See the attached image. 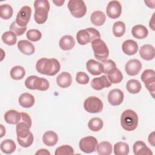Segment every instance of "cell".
I'll return each instance as SVG.
<instances>
[{
    "instance_id": "1",
    "label": "cell",
    "mask_w": 155,
    "mask_h": 155,
    "mask_svg": "<svg viewBox=\"0 0 155 155\" xmlns=\"http://www.w3.org/2000/svg\"><path fill=\"white\" fill-rule=\"evenodd\" d=\"M36 68L38 73L47 76H54L60 70L61 65L54 58H41L36 64Z\"/></svg>"
},
{
    "instance_id": "2",
    "label": "cell",
    "mask_w": 155,
    "mask_h": 155,
    "mask_svg": "<svg viewBox=\"0 0 155 155\" xmlns=\"http://www.w3.org/2000/svg\"><path fill=\"white\" fill-rule=\"evenodd\" d=\"M34 19L38 24L45 23L48 18L50 4L47 0H36L34 2Z\"/></svg>"
},
{
    "instance_id": "3",
    "label": "cell",
    "mask_w": 155,
    "mask_h": 155,
    "mask_svg": "<svg viewBox=\"0 0 155 155\" xmlns=\"http://www.w3.org/2000/svg\"><path fill=\"white\" fill-rule=\"evenodd\" d=\"M120 124L126 131L134 130L138 125V116L137 113L130 109L125 110L120 116Z\"/></svg>"
},
{
    "instance_id": "4",
    "label": "cell",
    "mask_w": 155,
    "mask_h": 155,
    "mask_svg": "<svg viewBox=\"0 0 155 155\" xmlns=\"http://www.w3.org/2000/svg\"><path fill=\"white\" fill-rule=\"evenodd\" d=\"M101 35L98 30L94 28H88L79 30L76 34V39L79 44L84 45L88 42L100 39Z\"/></svg>"
},
{
    "instance_id": "5",
    "label": "cell",
    "mask_w": 155,
    "mask_h": 155,
    "mask_svg": "<svg viewBox=\"0 0 155 155\" xmlns=\"http://www.w3.org/2000/svg\"><path fill=\"white\" fill-rule=\"evenodd\" d=\"M25 85L28 89L45 91L49 88V82L45 78L32 75L26 79L25 81Z\"/></svg>"
},
{
    "instance_id": "6",
    "label": "cell",
    "mask_w": 155,
    "mask_h": 155,
    "mask_svg": "<svg viewBox=\"0 0 155 155\" xmlns=\"http://www.w3.org/2000/svg\"><path fill=\"white\" fill-rule=\"evenodd\" d=\"M91 47L94 57L100 61L107 60L109 55V50L105 42L101 39H97L91 42Z\"/></svg>"
},
{
    "instance_id": "7",
    "label": "cell",
    "mask_w": 155,
    "mask_h": 155,
    "mask_svg": "<svg viewBox=\"0 0 155 155\" xmlns=\"http://www.w3.org/2000/svg\"><path fill=\"white\" fill-rule=\"evenodd\" d=\"M71 14L75 18H82L87 12V7L82 0H70L67 5Z\"/></svg>"
},
{
    "instance_id": "8",
    "label": "cell",
    "mask_w": 155,
    "mask_h": 155,
    "mask_svg": "<svg viewBox=\"0 0 155 155\" xmlns=\"http://www.w3.org/2000/svg\"><path fill=\"white\" fill-rule=\"evenodd\" d=\"M103 102L96 96L87 97L84 102V108L90 113H98L103 110Z\"/></svg>"
},
{
    "instance_id": "9",
    "label": "cell",
    "mask_w": 155,
    "mask_h": 155,
    "mask_svg": "<svg viewBox=\"0 0 155 155\" xmlns=\"http://www.w3.org/2000/svg\"><path fill=\"white\" fill-rule=\"evenodd\" d=\"M140 78L147 89L150 91L152 97L154 98V93L155 91L154 71L151 69L145 70L141 74Z\"/></svg>"
},
{
    "instance_id": "10",
    "label": "cell",
    "mask_w": 155,
    "mask_h": 155,
    "mask_svg": "<svg viewBox=\"0 0 155 155\" xmlns=\"http://www.w3.org/2000/svg\"><path fill=\"white\" fill-rule=\"evenodd\" d=\"M98 142L93 136H87L82 138L79 143V148L85 153H91L96 148Z\"/></svg>"
},
{
    "instance_id": "11",
    "label": "cell",
    "mask_w": 155,
    "mask_h": 155,
    "mask_svg": "<svg viewBox=\"0 0 155 155\" xmlns=\"http://www.w3.org/2000/svg\"><path fill=\"white\" fill-rule=\"evenodd\" d=\"M31 15V8L28 5L23 6L17 14L16 22L20 27H26Z\"/></svg>"
},
{
    "instance_id": "12",
    "label": "cell",
    "mask_w": 155,
    "mask_h": 155,
    "mask_svg": "<svg viewBox=\"0 0 155 155\" xmlns=\"http://www.w3.org/2000/svg\"><path fill=\"white\" fill-rule=\"evenodd\" d=\"M106 12L107 16L111 19L118 18L122 13V6L117 1H111L107 6Z\"/></svg>"
},
{
    "instance_id": "13",
    "label": "cell",
    "mask_w": 155,
    "mask_h": 155,
    "mask_svg": "<svg viewBox=\"0 0 155 155\" xmlns=\"http://www.w3.org/2000/svg\"><path fill=\"white\" fill-rule=\"evenodd\" d=\"M142 68V63L137 59H132L129 60L125 65V70L129 76L137 75Z\"/></svg>"
},
{
    "instance_id": "14",
    "label": "cell",
    "mask_w": 155,
    "mask_h": 155,
    "mask_svg": "<svg viewBox=\"0 0 155 155\" xmlns=\"http://www.w3.org/2000/svg\"><path fill=\"white\" fill-rule=\"evenodd\" d=\"M124 99V93L119 89H113L108 93V101L111 105H119L122 103Z\"/></svg>"
},
{
    "instance_id": "15",
    "label": "cell",
    "mask_w": 155,
    "mask_h": 155,
    "mask_svg": "<svg viewBox=\"0 0 155 155\" xmlns=\"http://www.w3.org/2000/svg\"><path fill=\"white\" fill-rule=\"evenodd\" d=\"M111 85V83L105 75L95 78L91 82V86L96 90H101L104 88H108Z\"/></svg>"
},
{
    "instance_id": "16",
    "label": "cell",
    "mask_w": 155,
    "mask_h": 155,
    "mask_svg": "<svg viewBox=\"0 0 155 155\" xmlns=\"http://www.w3.org/2000/svg\"><path fill=\"white\" fill-rule=\"evenodd\" d=\"M86 68L88 71L94 76H97L103 73V65L101 62L94 59H90L86 63Z\"/></svg>"
},
{
    "instance_id": "17",
    "label": "cell",
    "mask_w": 155,
    "mask_h": 155,
    "mask_svg": "<svg viewBox=\"0 0 155 155\" xmlns=\"http://www.w3.org/2000/svg\"><path fill=\"white\" fill-rule=\"evenodd\" d=\"M135 155H152L153 152L142 140L136 141L133 146Z\"/></svg>"
},
{
    "instance_id": "18",
    "label": "cell",
    "mask_w": 155,
    "mask_h": 155,
    "mask_svg": "<svg viewBox=\"0 0 155 155\" xmlns=\"http://www.w3.org/2000/svg\"><path fill=\"white\" fill-rule=\"evenodd\" d=\"M122 49L125 54L129 56L134 55L138 50V45L134 40L128 39L123 42Z\"/></svg>"
},
{
    "instance_id": "19",
    "label": "cell",
    "mask_w": 155,
    "mask_h": 155,
    "mask_svg": "<svg viewBox=\"0 0 155 155\" xmlns=\"http://www.w3.org/2000/svg\"><path fill=\"white\" fill-rule=\"evenodd\" d=\"M139 54L145 61L152 60L155 56L154 48L150 44H145L140 47Z\"/></svg>"
},
{
    "instance_id": "20",
    "label": "cell",
    "mask_w": 155,
    "mask_h": 155,
    "mask_svg": "<svg viewBox=\"0 0 155 155\" xmlns=\"http://www.w3.org/2000/svg\"><path fill=\"white\" fill-rule=\"evenodd\" d=\"M56 82L58 86L61 88H65L70 87L72 82V78L71 74L66 71H64L56 78Z\"/></svg>"
},
{
    "instance_id": "21",
    "label": "cell",
    "mask_w": 155,
    "mask_h": 155,
    "mask_svg": "<svg viewBox=\"0 0 155 155\" xmlns=\"http://www.w3.org/2000/svg\"><path fill=\"white\" fill-rule=\"evenodd\" d=\"M18 48L19 51L25 55H31L35 52L33 44L27 40H21L18 42Z\"/></svg>"
},
{
    "instance_id": "22",
    "label": "cell",
    "mask_w": 155,
    "mask_h": 155,
    "mask_svg": "<svg viewBox=\"0 0 155 155\" xmlns=\"http://www.w3.org/2000/svg\"><path fill=\"white\" fill-rule=\"evenodd\" d=\"M4 119L7 124L12 125L18 124L21 119V113L15 110H10L5 113Z\"/></svg>"
},
{
    "instance_id": "23",
    "label": "cell",
    "mask_w": 155,
    "mask_h": 155,
    "mask_svg": "<svg viewBox=\"0 0 155 155\" xmlns=\"http://www.w3.org/2000/svg\"><path fill=\"white\" fill-rule=\"evenodd\" d=\"M19 105L24 108H30L35 104L34 96L28 93H24L20 95L18 99Z\"/></svg>"
},
{
    "instance_id": "24",
    "label": "cell",
    "mask_w": 155,
    "mask_h": 155,
    "mask_svg": "<svg viewBox=\"0 0 155 155\" xmlns=\"http://www.w3.org/2000/svg\"><path fill=\"white\" fill-rule=\"evenodd\" d=\"M42 141L45 145L53 147L58 141V134L53 131H47L42 136Z\"/></svg>"
},
{
    "instance_id": "25",
    "label": "cell",
    "mask_w": 155,
    "mask_h": 155,
    "mask_svg": "<svg viewBox=\"0 0 155 155\" xmlns=\"http://www.w3.org/2000/svg\"><path fill=\"white\" fill-rule=\"evenodd\" d=\"M75 45V40L70 35L63 36L59 41V47L63 50H70Z\"/></svg>"
},
{
    "instance_id": "26",
    "label": "cell",
    "mask_w": 155,
    "mask_h": 155,
    "mask_svg": "<svg viewBox=\"0 0 155 155\" xmlns=\"http://www.w3.org/2000/svg\"><path fill=\"white\" fill-rule=\"evenodd\" d=\"M31 126H30L26 122L20 120V122L16 124V132L18 137L21 138H24L28 136L30 134V129Z\"/></svg>"
},
{
    "instance_id": "27",
    "label": "cell",
    "mask_w": 155,
    "mask_h": 155,
    "mask_svg": "<svg viewBox=\"0 0 155 155\" xmlns=\"http://www.w3.org/2000/svg\"><path fill=\"white\" fill-rule=\"evenodd\" d=\"M132 35L139 39L145 38L148 35V29L145 26L140 24L134 25L131 30Z\"/></svg>"
},
{
    "instance_id": "28",
    "label": "cell",
    "mask_w": 155,
    "mask_h": 155,
    "mask_svg": "<svg viewBox=\"0 0 155 155\" xmlns=\"http://www.w3.org/2000/svg\"><path fill=\"white\" fill-rule=\"evenodd\" d=\"M106 20V15L101 11L97 10L93 12L90 16L91 23L96 26L102 25Z\"/></svg>"
},
{
    "instance_id": "29",
    "label": "cell",
    "mask_w": 155,
    "mask_h": 155,
    "mask_svg": "<svg viewBox=\"0 0 155 155\" xmlns=\"http://www.w3.org/2000/svg\"><path fill=\"white\" fill-rule=\"evenodd\" d=\"M1 150L5 154H12L16 148V145L15 142L12 139H5L1 143Z\"/></svg>"
},
{
    "instance_id": "30",
    "label": "cell",
    "mask_w": 155,
    "mask_h": 155,
    "mask_svg": "<svg viewBox=\"0 0 155 155\" xmlns=\"http://www.w3.org/2000/svg\"><path fill=\"white\" fill-rule=\"evenodd\" d=\"M96 149L100 155H110L113 151L111 144L107 141H102L97 144Z\"/></svg>"
},
{
    "instance_id": "31",
    "label": "cell",
    "mask_w": 155,
    "mask_h": 155,
    "mask_svg": "<svg viewBox=\"0 0 155 155\" xmlns=\"http://www.w3.org/2000/svg\"><path fill=\"white\" fill-rule=\"evenodd\" d=\"M126 88L129 93L131 94H137L140 91L142 85L138 80L130 79L127 81L126 84Z\"/></svg>"
},
{
    "instance_id": "32",
    "label": "cell",
    "mask_w": 155,
    "mask_h": 155,
    "mask_svg": "<svg viewBox=\"0 0 155 155\" xmlns=\"http://www.w3.org/2000/svg\"><path fill=\"white\" fill-rule=\"evenodd\" d=\"M129 151V145L125 142H119L114 145V153L116 155H127Z\"/></svg>"
},
{
    "instance_id": "33",
    "label": "cell",
    "mask_w": 155,
    "mask_h": 155,
    "mask_svg": "<svg viewBox=\"0 0 155 155\" xmlns=\"http://www.w3.org/2000/svg\"><path fill=\"white\" fill-rule=\"evenodd\" d=\"M25 74L24 68L20 65L13 67L10 70V76L14 80H21Z\"/></svg>"
},
{
    "instance_id": "34",
    "label": "cell",
    "mask_w": 155,
    "mask_h": 155,
    "mask_svg": "<svg viewBox=\"0 0 155 155\" xmlns=\"http://www.w3.org/2000/svg\"><path fill=\"white\" fill-rule=\"evenodd\" d=\"M107 78L111 84H119L123 79V74L117 68H116L107 74Z\"/></svg>"
},
{
    "instance_id": "35",
    "label": "cell",
    "mask_w": 155,
    "mask_h": 155,
    "mask_svg": "<svg viewBox=\"0 0 155 155\" xmlns=\"http://www.w3.org/2000/svg\"><path fill=\"white\" fill-rule=\"evenodd\" d=\"M104 125L103 120L99 117H93L90 119L88 123V127L92 131H99Z\"/></svg>"
},
{
    "instance_id": "36",
    "label": "cell",
    "mask_w": 155,
    "mask_h": 155,
    "mask_svg": "<svg viewBox=\"0 0 155 155\" xmlns=\"http://www.w3.org/2000/svg\"><path fill=\"white\" fill-rule=\"evenodd\" d=\"M13 10L12 7L7 4L0 6V17L4 19H8L13 16Z\"/></svg>"
},
{
    "instance_id": "37",
    "label": "cell",
    "mask_w": 155,
    "mask_h": 155,
    "mask_svg": "<svg viewBox=\"0 0 155 155\" xmlns=\"http://www.w3.org/2000/svg\"><path fill=\"white\" fill-rule=\"evenodd\" d=\"M125 32V24L122 21H117L113 25V33L117 38L122 36Z\"/></svg>"
},
{
    "instance_id": "38",
    "label": "cell",
    "mask_w": 155,
    "mask_h": 155,
    "mask_svg": "<svg viewBox=\"0 0 155 155\" xmlns=\"http://www.w3.org/2000/svg\"><path fill=\"white\" fill-rule=\"evenodd\" d=\"M2 41L8 45H14L17 41L16 35L12 31H5L2 35Z\"/></svg>"
},
{
    "instance_id": "39",
    "label": "cell",
    "mask_w": 155,
    "mask_h": 155,
    "mask_svg": "<svg viewBox=\"0 0 155 155\" xmlns=\"http://www.w3.org/2000/svg\"><path fill=\"white\" fill-rule=\"evenodd\" d=\"M74 154L73 148L68 145H64L58 147L54 152L55 155H71Z\"/></svg>"
},
{
    "instance_id": "40",
    "label": "cell",
    "mask_w": 155,
    "mask_h": 155,
    "mask_svg": "<svg viewBox=\"0 0 155 155\" xmlns=\"http://www.w3.org/2000/svg\"><path fill=\"white\" fill-rule=\"evenodd\" d=\"M33 135L32 133H30L28 136L24 138H21L19 137H17V140L19 145H21L22 147L27 148L30 147L33 142Z\"/></svg>"
},
{
    "instance_id": "41",
    "label": "cell",
    "mask_w": 155,
    "mask_h": 155,
    "mask_svg": "<svg viewBox=\"0 0 155 155\" xmlns=\"http://www.w3.org/2000/svg\"><path fill=\"white\" fill-rule=\"evenodd\" d=\"M27 38L31 41L36 42L41 39L42 37L41 32L36 29H31L27 32Z\"/></svg>"
},
{
    "instance_id": "42",
    "label": "cell",
    "mask_w": 155,
    "mask_h": 155,
    "mask_svg": "<svg viewBox=\"0 0 155 155\" xmlns=\"http://www.w3.org/2000/svg\"><path fill=\"white\" fill-rule=\"evenodd\" d=\"M101 63L103 65V73L105 74L109 73L116 68H117L115 62L111 59L105 60L104 61H102Z\"/></svg>"
},
{
    "instance_id": "43",
    "label": "cell",
    "mask_w": 155,
    "mask_h": 155,
    "mask_svg": "<svg viewBox=\"0 0 155 155\" xmlns=\"http://www.w3.org/2000/svg\"><path fill=\"white\" fill-rule=\"evenodd\" d=\"M27 30V26L26 27H20L18 25L16 21H13L10 26V30L12 32H13L16 36H21L23 35L25 31Z\"/></svg>"
},
{
    "instance_id": "44",
    "label": "cell",
    "mask_w": 155,
    "mask_h": 155,
    "mask_svg": "<svg viewBox=\"0 0 155 155\" xmlns=\"http://www.w3.org/2000/svg\"><path fill=\"white\" fill-rule=\"evenodd\" d=\"M76 81L79 84H87L90 81L89 76L84 72L79 71L77 73L76 76Z\"/></svg>"
},
{
    "instance_id": "45",
    "label": "cell",
    "mask_w": 155,
    "mask_h": 155,
    "mask_svg": "<svg viewBox=\"0 0 155 155\" xmlns=\"http://www.w3.org/2000/svg\"><path fill=\"white\" fill-rule=\"evenodd\" d=\"M21 120H22V121L26 122L31 127L32 122H31V119L30 117V116L27 113H24V112L21 113Z\"/></svg>"
},
{
    "instance_id": "46",
    "label": "cell",
    "mask_w": 155,
    "mask_h": 155,
    "mask_svg": "<svg viewBox=\"0 0 155 155\" xmlns=\"http://www.w3.org/2000/svg\"><path fill=\"white\" fill-rule=\"evenodd\" d=\"M148 142L153 146H155V139H154V132L153 131L151 134H150L148 136Z\"/></svg>"
},
{
    "instance_id": "47",
    "label": "cell",
    "mask_w": 155,
    "mask_h": 155,
    "mask_svg": "<svg viewBox=\"0 0 155 155\" xmlns=\"http://www.w3.org/2000/svg\"><path fill=\"white\" fill-rule=\"evenodd\" d=\"M154 15H155V13H154L153 14V16H152L150 21V22H149V26H150V27L153 31L155 30V27H154Z\"/></svg>"
},
{
    "instance_id": "48",
    "label": "cell",
    "mask_w": 155,
    "mask_h": 155,
    "mask_svg": "<svg viewBox=\"0 0 155 155\" xmlns=\"http://www.w3.org/2000/svg\"><path fill=\"white\" fill-rule=\"evenodd\" d=\"M144 2L147 4V5L151 8H154L155 5H154V2L155 1L153 0V1H144Z\"/></svg>"
},
{
    "instance_id": "49",
    "label": "cell",
    "mask_w": 155,
    "mask_h": 155,
    "mask_svg": "<svg viewBox=\"0 0 155 155\" xmlns=\"http://www.w3.org/2000/svg\"><path fill=\"white\" fill-rule=\"evenodd\" d=\"M35 154H50V153L46 149H40Z\"/></svg>"
},
{
    "instance_id": "50",
    "label": "cell",
    "mask_w": 155,
    "mask_h": 155,
    "mask_svg": "<svg viewBox=\"0 0 155 155\" xmlns=\"http://www.w3.org/2000/svg\"><path fill=\"white\" fill-rule=\"evenodd\" d=\"M65 1H53V2L56 5V6H61L62 5V4L64 3Z\"/></svg>"
},
{
    "instance_id": "51",
    "label": "cell",
    "mask_w": 155,
    "mask_h": 155,
    "mask_svg": "<svg viewBox=\"0 0 155 155\" xmlns=\"http://www.w3.org/2000/svg\"><path fill=\"white\" fill-rule=\"evenodd\" d=\"M0 126H1V136L2 134V132L4 133V134H5V128L3 127L2 125H1Z\"/></svg>"
}]
</instances>
